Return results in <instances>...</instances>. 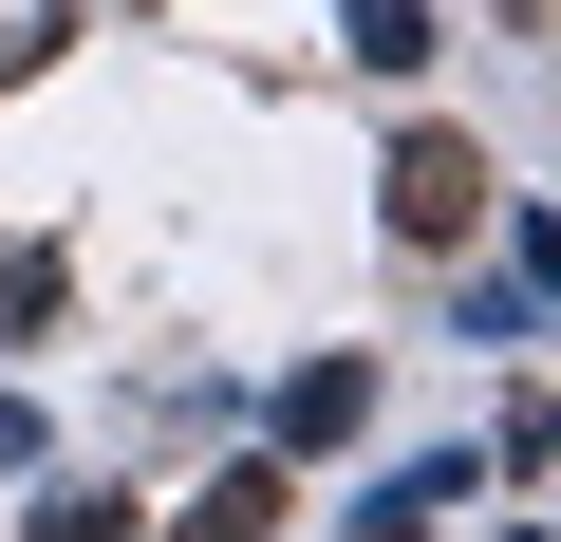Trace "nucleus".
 Returning <instances> with one entry per match:
<instances>
[{
  "mask_svg": "<svg viewBox=\"0 0 561 542\" xmlns=\"http://www.w3.org/2000/svg\"><path fill=\"white\" fill-rule=\"evenodd\" d=\"M505 187H486V150L468 131H393V169H375V224L412 243V262H468V224H486Z\"/></svg>",
  "mask_w": 561,
  "mask_h": 542,
  "instance_id": "obj_1",
  "label": "nucleus"
},
{
  "mask_svg": "<svg viewBox=\"0 0 561 542\" xmlns=\"http://www.w3.org/2000/svg\"><path fill=\"white\" fill-rule=\"evenodd\" d=\"M262 430H280V468H300V449H356L375 430V356H300V374L262 393Z\"/></svg>",
  "mask_w": 561,
  "mask_h": 542,
  "instance_id": "obj_2",
  "label": "nucleus"
},
{
  "mask_svg": "<svg viewBox=\"0 0 561 542\" xmlns=\"http://www.w3.org/2000/svg\"><path fill=\"white\" fill-rule=\"evenodd\" d=\"M280 505H300V468L243 449V468H206V486H187V542H280Z\"/></svg>",
  "mask_w": 561,
  "mask_h": 542,
  "instance_id": "obj_3",
  "label": "nucleus"
},
{
  "mask_svg": "<svg viewBox=\"0 0 561 542\" xmlns=\"http://www.w3.org/2000/svg\"><path fill=\"white\" fill-rule=\"evenodd\" d=\"M337 57H356V76H431L449 20H431V0H337Z\"/></svg>",
  "mask_w": 561,
  "mask_h": 542,
  "instance_id": "obj_4",
  "label": "nucleus"
},
{
  "mask_svg": "<svg viewBox=\"0 0 561 542\" xmlns=\"http://www.w3.org/2000/svg\"><path fill=\"white\" fill-rule=\"evenodd\" d=\"M38 542H150L131 486H38Z\"/></svg>",
  "mask_w": 561,
  "mask_h": 542,
  "instance_id": "obj_5",
  "label": "nucleus"
},
{
  "mask_svg": "<svg viewBox=\"0 0 561 542\" xmlns=\"http://www.w3.org/2000/svg\"><path fill=\"white\" fill-rule=\"evenodd\" d=\"M57 300H76V281H57V243H0V337H38Z\"/></svg>",
  "mask_w": 561,
  "mask_h": 542,
  "instance_id": "obj_6",
  "label": "nucleus"
},
{
  "mask_svg": "<svg viewBox=\"0 0 561 542\" xmlns=\"http://www.w3.org/2000/svg\"><path fill=\"white\" fill-rule=\"evenodd\" d=\"M0 468H20V486H38V393H0Z\"/></svg>",
  "mask_w": 561,
  "mask_h": 542,
  "instance_id": "obj_7",
  "label": "nucleus"
}]
</instances>
